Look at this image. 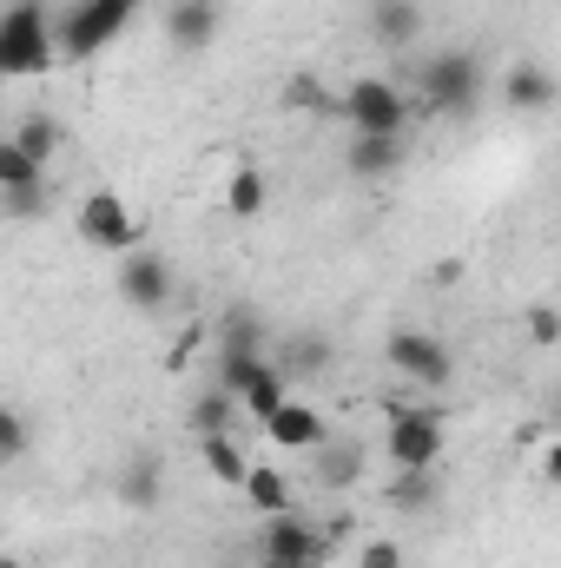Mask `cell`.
<instances>
[{
    "label": "cell",
    "mask_w": 561,
    "mask_h": 568,
    "mask_svg": "<svg viewBox=\"0 0 561 568\" xmlns=\"http://www.w3.org/2000/svg\"><path fill=\"white\" fill-rule=\"evenodd\" d=\"M140 7L145 0H73L53 20V60H93V53H106L140 20Z\"/></svg>",
    "instance_id": "obj_1"
},
{
    "label": "cell",
    "mask_w": 561,
    "mask_h": 568,
    "mask_svg": "<svg viewBox=\"0 0 561 568\" xmlns=\"http://www.w3.org/2000/svg\"><path fill=\"white\" fill-rule=\"evenodd\" d=\"M53 67V13L47 0H7L0 7V80H33Z\"/></svg>",
    "instance_id": "obj_2"
},
{
    "label": "cell",
    "mask_w": 561,
    "mask_h": 568,
    "mask_svg": "<svg viewBox=\"0 0 561 568\" xmlns=\"http://www.w3.org/2000/svg\"><path fill=\"white\" fill-rule=\"evenodd\" d=\"M337 113H344L350 133H410V100H404V87L384 80V73L350 80V87L337 93Z\"/></svg>",
    "instance_id": "obj_3"
},
{
    "label": "cell",
    "mask_w": 561,
    "mask_h": 568,
    "mask_svg": "<svg viewBox=\"0 0 561 568\" xmlns=\"http://www.w3.org/2000/svg\"><path fill=\"white\" fill-rule=\"evenodd\" d=\"M417 93L436 106V113H456V120H469L476 113V100H482V60L476 53H436V60H422L417 67Z\"/></svg>",
    "instance_id": "obj_4"
},
{
    "label": "cell",
    "mask_w": 561,
    "mask_h": 568,
    "mask_svg": "<svg viewBox=\"0 0 561 568\" xmlns=\"http://www.w3.org/2000/svg\"><path fill=\"white\" fill-rule=\"evenodd\" d=\"M218 390H232V404H238L245 417H258V424L290 397V384H284V371L272 357H225V364H218Z\"/></svg>",
    "instance_id": "obj_5"
},
{
    "label": "cell",
    "mask_w": 561,
    "mask_h": 568,
    "mask_svg": "<svg viewBox=\"0 0 561 568\" xmlns=\"http://www.w3.org/2000/svg\"><path fill=\"white\" fill-rule=\"evenodd\" d=\"M384 456H390L397 469H436V463H442V417H436V410H410V404H390Z\"/></svg>",
    "instance_id": "obj_6"
},
{
    "label": "cell",
    "mask_w": 561,
    "mask_h": 568,
    "mask_svg": "<svg viewBox=\"0 0 561 568\" xmlns=\"http://www.w3.org/2000/svg\"><path fill=\"white\" fill-rule=\"evenodd\" d=\"M80 239L93 245V252H140V219H133V205L120 199V192H86L80 199Z\"/></svg>",
    "instance_id": "obj_7"
},
{
    "label": "cell",
    "mask_w": 561,
    "mask_h": 568,
    "mask_svg": "<svg viewBox=\"0 0 561 568\" xmlns=\"http://www.w3.org/2000/svg\"><path fill=\"white\" fill-rule=\"evenodd\" d=\"M384 357H390V371H404L410 384H429V390H442V384L456 377V357H449L442 337H429V331H390V337H384Z\"/></svg>",
    "instance_id": "obj_8"
},
{
    "label": "cell",
    "mask_w": 561,
    "mask_h": 568,
    "mask_svg": "<svg viewBox=\"0 0 561 568\" xmlns=\"http://www.w3.org/2000/svg\"><path fill=\"white\" fill-rule=\"evenodd\" d=\"M330 556V542H324V529L317 523H304L297 509H284V516H265V536H258V562H304L317 568Z\"/></svg>",
    "instance_id": "obj_9"
},
{
    "label": "cell",
    "mask_w": 561,
    "mask_h": 568,
    "mask_svg": "<svg viewBox=\"0 0 561 568\" xmlns=\"http://www.w3.org/2000/svg\"><path fill=\"white\" fill-rule=\"evenodd\" d=\"M0 205L20 212V219H33L47 205V165H33L7 133H0Z\"/></svg>",
    "instance_id": "obj_10"
},
{
    "label": "cell",
    "mask_w": 561,
    "mask_h": 568,
    "mask_svg": "<svg viewBox=\"0 0 561 568\" xmlns=\"http://www.w3.org/2000/svg\"><path fill=\"white\" fill-rule=\"evenodd\" d=\"M410 159V133H350L344 140V172L350 179H390Z\"/></svg>",
    "instance_id": "obj_11"
},
{
    "label": "cell",
    "mask_w": 561,
    "mask_h": 568,
    "mask_svg": "<svg viewBox=\"0 0 561 568\" xmlns=\"http://www.w3.org/2000/svg\"><path fill=\"white\" fill-rule=\"evenodd\" d=\"M120 297L133 304V311H165L172 304V265L159 258V252H126V265H120Z\"/></svg>",
    "instance_id": "obj_12"
},
{
    "label": "cell",
    "mask_w": 561,
    "mask_h": 568,
    "mask_svg": "<svg viewBox=\"0 0 561 568\" xmlns=\"http://www.w3.org/2000/svg\"><path fill=\"white\" fill-rule=\"evenodd\" d=\"M165 40H172L178 53H205V47L218 40V7H212V0H172V7H165Z\"/></svg>",
    "instance_id": "obj_13"
},
{
    "label": "cell",
    "mask_w": 561,
    "mask_h": 568,
    "mask_svg": "<svg viewBox=\"0 0 561 568\" xmlns=\"http://www.w3.org/2000/svg\"><path fill=\"white\" fill-rule=\"evenodd\" d=\"M265 436H272L278 449H304V456H310V449H317V443H324L330 429H324V417H317L310 404H297V390H290L278 410L265 417Z\"/></svg>",
    "instance_id": "obj_14"
},
{
    "label": "cell",
    "mask_w": 561,
    "mask_h": 568,
    "mask_svg": "<svg viewBox=\"0 0 561 568\" xmlns=\"http://www.w3.org/2000/svg\"><path fill=\"white\" fill-rule=\"evenodd\" d=\"M502 106H509V113H549V106H555V73H549L542 60L509 67V73H502Z\"/></svg>",
    "instance_id": "obj_15"
},
{
    "label": "cell",
    "mask_w": 561,
    "mask_h": 568,
    "mask_svg": "<svg viewBox=\"0 0 561 568\" xmlns=\"http://www.w3.org/2000/svg\"><path fill=\"white\" fill-rule=\"evenodd\" d=\"M337 364V344L324 337V331H297V337H284V384L297 390V384H310V377H324Z\"/></svg>",
    "instance_id": "obj_16"
},
{
    "label": "cell",
    "mask_w": 561,
    "mask_h": 568,
    "mask_svg": "<svg viewBox=\"0 0 561 568\" xmlns=\"http://www.w3.org/2000/svg\"><path fill=\"white\" fill-rule=\"evenodd\" d=\"M310 463H317V483H324V489H350L357 469H364V443H350V436H324V443L310 449Z\"/></svg>",
    "instance_id": "obj_17"
},
{
    "label": "cell",
    "mask_w": 561,
    "mask_h": 568,
    "mask_svg": "<svg viewBox=\"0 0 561 568\" xmlns=\"http://www.w3.org/2000/svg\"><path fill=\"white\" fill-rule=\"evenodd\" d=\"M198 456H205V469H212V483H225V489H238L245 483V443L232 436V429H218V436H198Z\"/></svg>",
    "instance_id": "obj_18"
},
{
    "label": "cell",
    "mask_w": 561,
    "mask_h": 568,
    "mask_svg": "<svg viewBox=\"0 0 561 568\" xmlns=\"http://www.w3.org/2000/svg\"><path fill=\"white\" fill-rule=\"evenodd\" d=\"M238 489H245V503H252L258 516H284V509H297V503H290V483H284V469H272V463H252Z\"/></svg>",
    "instance_id": "obj_19"
},
{
    "label": "cell",
    "mask_w": 561,
    "mask_h": 568,
    "mask_svg": "<svg viewBox=\"0 0 561 568\" xmlns=\"http://www.w3.org/2000/svg\"><path fill=\"white\" fill-rule=\"evenodd\" d=\"M436 469H397L390 476V489H384V503L397 509V516H422V509H436Z\"/></svg>",
    "instance_id": "obj_20"
},
{
    "label": "cell",
    "mask_w": 561,
    "mask_h": 568,
    "mask_svg": "<svg viewBox=\"0 0 561 568\" xmlns=\"http://www.w3.org/2000/svg\"><path fill=\"white\" fill-rule=\"evenodd\" d=\"M225 357H265V324H258V311H225V324H218V364Z\"/></svg>",
    "instance_id": "obj_21"
},
{
    "label": "cell",
    "mask_w": 561,
    "mask_h": 568,
    "mask_svg": "<svg viewBox=\"0 0 561 568\" xmlns=\"http://www.w3.org/2000/svg\"><path fill=\"white\" fill-rule=\"evenodd\" d=\"M7 140L20 145L33 165H53V152H60V120H53V113H27V120L7 126Z\"/></svg>",
    "instance_id": "obj_22"
},
{
    "label": "cell",
    "mask_w": 561,
    "mask_h": 568,
    "mask_svg": "<svg viewBox=\"0 0 561 568\" xmlns=\"http://www.w3.org/2000/svg\"><path fill=\"white\" fill-rule=\"evenodd\" d=\"M370 27H377V40H384V47H410V40L422 33V7H417V0H377Z\"/></svg>",
    "instance_id": "obj_23"
},
{
    "label": "cell",
    "mask_w": 561,
    "mask_h": 568,
    "mask_svg": "<svg viewBox=\"0 0 561 568\" xmlns=\"http://www.w3.org/2000/svg\"><path fill=\"white\" fill-rule=\"evenodd\" d=\"M120 496H126L133 509H159V496H165V469H159V456H152V449L126 463V476H120Z\"/></svg>",
    "instance_id": "obj_24"
},
{
    "label": "cell",
    "mask_w": 561,
    "mask_h": 568,
    "mask_svg": "<svg viewBox=\"0 0 561 568\" xmlns=\"http://www.w3.org/2000/svg\"><path fill=\"white\" fill-rule=\"evenodd\" d=\"M185 424H192V436H218V429H232V424H238L232 390H198V397H192V410H185Z\"/></svg>",
    "instance_id": "obj_25"
},
{
    "label": "cell",
    "mask_w": 561,
    "mask_h": 568,
    "mask_svg": "<svg viewBox=\"0 0 561 568\" xmlns=\"http://www.w3.org/2000/svg\"><path fill=\"white\" fill-rule=\"evenodd\" d=\"M225 212H232V219H258V212H265V172H258V165H238V172L225 179Z\"/></svg>",
    "instance_id": "obj_26"
},
{
    "label": "cell",
    "mask_w": 561,
    "mask_h": 568,
    "mask_svg": "<svg viewBox=\"0 0 561 568\" xmlns=\"http://www.w3.org/2000/svg\"><path fill=\"white\" fill-rule=\"evenodd\" d=\"M278 100H284V113H330V106H337V100H330V87H324L317 73H290Z\"/></svg>",
    "instance_id": "obj_27"
},
{
    "label": "cell",
    "mask_w": 561,
    "mask_h": 568,
    "mask_svg": "<svg viewBox=\"0 0 561 568\" xmlns=\"http://www.w3.org/2000/svg\"><path fill=\"white\" fill-rule=\"evenodd\" d=\"M27 449H33V424H27L20 410H7V404H0V463H20Z\"/></svg>",
    "instance_id": "obj_28"
},
{
    "label": "cell",
    "mask_w": 561,
    "mask_h": 568,
    "mask_svg": "<svg viewBox=\"0 0 561 568\" xmlns=\"http://www.w3.org/2000/svg\"><path fill=\"white\" fill-rule=\"evenodd\" d=\"M529 344H536V351H555V344H561L555 304H536V311H529Z\"/></svg>",
    "instance_id": "obj_29"
},
{
    "label": "cell",
    "mask_w": 561,
    "mask_h": 568,
    "mask_svg": "<svg viewBox=\"0 0 561 568\" xmlns=\"http://www.w3.org/2000/svg\"><path fill=\"white\" fill-rule=\"evenodd\" d=\"M357 568H404V542H390V536L364 542V549H357Z\"/></svg>",
    "instance_id": "obj_30"
},
{
    "label": "cell",
    "mask_w": 561,
    "mask_h": 568,
    "mask_svg": "<svg viewBox=\"0 0 561 568\" xmlns=\"http://www.w3.org/2000/svg\"><path fill=\"white\" fill-rule=\"evenodd\" d=\"M198 337H205V331H185V337H178V344H172V371H178V364H185V357H192V351H198Z\"/></svg>",
    "instance_id": "obj_31"
},
{
    "label": "cell",
    "mask_w": 561,
    "mask_h": 568,
    "mask_svg": "<svg viewBox=\"0 0 561 568\" xmlns=\"http://www.w3.org/2000/svg\"><path fill=\"white\" fill-rule=\"evenodd\" d=\"M258 568H304V562H258Z\"/></svg>",
    "instance_id": "obj_32"
},
{
    "label": "cell",
    "mask_w": 561,
    "mask_h": 568,
    "mask_svg": "<svg viewBox=\"0 0 561 568\" xmlns=\"http://www.w3.org/2000/svg\"><path fill=\"white\" fill-rule=\"evenodd\" d=\"M212 7H218V0H212Z\"/></svg>",
    "instance_id": "obj_33"
}]
</instances>
